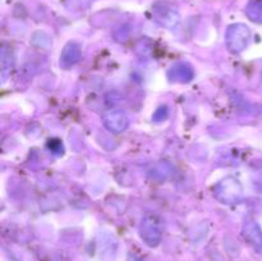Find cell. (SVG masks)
Masks as SVG:
<instances>
[{
    "label": "cell",
    "mask_w": 262,
    "mask_h": 261,
    "mask_svg": "<svg viewBox=\"0 0 262 261\" xmlns=\"http://www.w3.org/2000/svg\"><path fill=\"white\" fill-rule=\"evenodd\" d=\"M234 41V45L232 46V50L242 51L247 46L250 41V30L243 25H237L230 27L228 32V42Z\"/></svg>",
    "instance_id": "1"
},
{
    "label": "cell",
    "mask_w": 262,
    "mask_h": 261,
    "mask_svg": "<svg viewBox=\"0 0 262 261\" xmlns=\"http://www.w3.org/2000/svg\"><path fill=\"white\" fill-rule=\"evenodd\" d=\"M104 123L113 132H122L128 127V119L122 112L112 110L104 115Z\"/></svg>",
    "instance_id": "2"
},
{
    "label": "cell",
    "mask_w": 262,
    "mask_h": 261,
    "mask_svg": "<svg viewBox=\"0 0 262 261\" xmlns=\"http://www.w3.org/2000/svg\"><path fill=\"white\" fill-rule=\"evenodd\" d=\"M155 15L156 19H158L161 25L166 26V27H173V26L177 25V22H178L179 19L178 13L174 10V8L168 7L166 4L156 7Z\"/></svg>",
    "instance_id": "3"
},
{
    "label": "cell",
    "mask_w": 262,
    "mask_h": 261,
    "mask_svg": "<svg viewBox=\"0 0 262 261\" xmlns=\"http://www.w3.org/2000/svg\"><path fill=\"white\" fill-rule=\"evenodd\" d=\"M246 13L253 22L262 23V0H252L247 5Z\"/></svg>",
    "instance_id": "4"
}]
</instances>
